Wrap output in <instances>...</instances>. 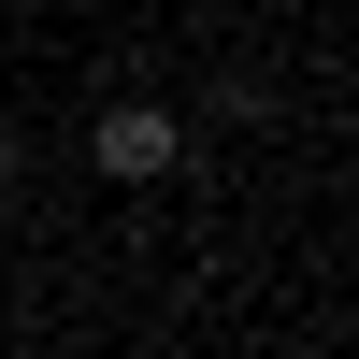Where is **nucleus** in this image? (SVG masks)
<instances>
[{"mask_svg": "<svg viewBox=\"0 0 359 359\" xmlns=\"http://www.w3.org/2000/svg\"><path fill=\"white\" fill-rule=\"evenodd\" d=\"M86 158H101L115 187H158V172H187V115L172 101H101L86 115Z\"/></svg>", "mask_w": 359, "mask_h": 359, "instance_id": "1", "label": "nucleus"}, {"mask_svg": "<svg viewBox=\"0 0 359 359\" xmlns=\"http://www.w3.org/2000/svg\"><path fill=\"white\" fill-rule=\"evenodd\" d=\"M0 187H15V130H0Z\"/></svg>", "mask_w": 359, "mask_h": 359, "instance_id": "2", "label": "nucleus"}]
</instances>
